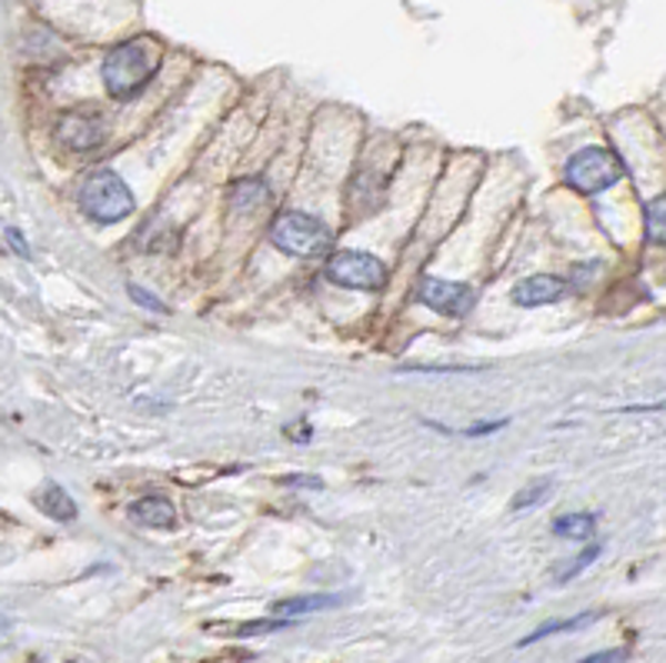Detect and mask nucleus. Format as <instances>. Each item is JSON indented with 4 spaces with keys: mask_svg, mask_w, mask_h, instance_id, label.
<instances>
[{
    "mask_svg": "<svg viewBox=\"0 0 666 663\" xmlns=\"http://www.w3.org/2000/svg\"><path fill=\"white\" fill-rule=\"evenodd\" d=\"M163 60V50L153 37H137V40H123L117 43L107 60H103V87L110 97L117 100H130L137 97L147 80L157 73Z\"/></svg>",
    "mask_w": 666,
    "mask_h": 663,
    "instance_id": "f257e3e1",
    "label": "nucleus"
},
{
    "mask_svg": "<svg viewBox=\"0 0 666 663\" xmlns=\"http://www.w3.org/2000/svg\"><path fill=\"white\" fill-rule=\"evenodd\" d=\"M270 243L290 257H323L333 247V230L303 210H283L270 227Z\"/></svg>",
    "mask_w": 666,
    "mask_h": 663,
    "instance_id": "f03ea898",
    "label": "nucleus"
},
{
    "mask_svg": "<svg viewBox=\"0 0 666 663\" xmlns=\"http://www.w3.org/2000/svg\"><path fill=\"white\" fill-rule=\"evenodd\" d=\"M80 207L97 223H117L133 213V193L113 170H93L80 187Z\"/></svg>",
    "mask_w": 666,
    "mask_h": 663,
    "instance_id": "7ed1b4c3",
    "label": "nucleus"
},
{
    "mask_svg": "<svg viewBox=\"0 0 666 663\" xmlns=\"http://www.w3.org/2000/svg\"><path fill=\"white\" fill-rule=\"evenodd\" d=\"M566 183L579 193H599L626 177L623 160L606 147H586L566 160Z\"/></svg>",
    "mask_w": 666,
    "mask_h": 663,
    "instance_id": "20e7f679",
    "label": "nucleus"
},
{
    "mask_svg": "<svg viewBox=\"0 0 666 663\" xmlns=\"http://www.w3.org/2000/svg\"><path fill=\"white\" fill-rule=\"evenodd\" d=\"M326 277L346 290H380L390 277L386 263L366 250H343L326 260Z\"/></svg>",
    "mask_w": 666,
    "mask_h": 663,
    "instance_id": "39448f33",
    "label": "nucleus"
},
{
    "mask_svg": "<svg viewBox=\"0 0 666 663\" xmlns=\"http://www.w3.org/2000/svg\"><path fill=\"white\" fill-rule=\"evenodd\" d=\"M416 297H420V303H426L430 310L446 313V317H463L473 307V290L466 283H453V280H440V277H423Z\"/></svg>",
    "mask_w": 666,
    "mask_h": 663,
    "instance_id": "423d86ee",
    "label": "nucleus"
},
{
    "mask_svg": "<svg viewBox=\"0 0 666 663\" xmlns=\"http://www.w3.org/2000/svg\"><path fill=\"white\" fill-rule=\"evenodd\" d=\"M57 140H60L67 150H93V147L103 140V123H100L97 113L73 110V113L60 117V123H57Z\"/></svg>",
    "mask_w": 666,
    "mask_h": 663,
    "instance_id": "0eeeda50",
    "label": "nucleus"
},
{
    "mask_svg": "<svg viewBox=\"0 0 666 663\" xmlns=\"http://www.w3.org/2000/svg\"><path fill=\"white\" fill-rule=\"evenodd\" d=\"M559 297H563V280L553 273H536L513 287L516 307H543V303H556Z\"/></svg>",
    "mask_w": 666,
    "mask_h": 663,
    "instance_id": "6e6552de",
    "label": "nucleus"
},
{
    "mask_svg": "<svg viewBox=\"0 0 666 663\" xmlns=\"http://www.w3.org/2000/svg\"><path fill=\"white\" fill-rule=\"evenodd\" d=\"M33 503H37L40 513H47V516L57 520V523L77 520V503H73V496H70L63 486H57V483H43V486L33 493Z\"/></svg>",
    "mask_w": 666,
    "mask_h": 663,
    "instance_id": "1a4fd4ad",
    "label": "nucleus"
},
{
    "mask_svg": "<svg viewBox=\"0 0 666 663\" xmlns=\"http://www.w3.org/2000/svg\"><path fill=\"white\" fill-rule=\"evenodd\" d=\"M343 596L340 593H310V596H290V600H280L270 606L273 616H286V620H296L303 613H316V610H330V606H340Z\"/></svg>",
    "mask_w": 666,
    "mask_h": 663,
    "instance_id": "9d476101",
    "label": "nucleus"
},
{
    "mask_svg": "<svg viewBox=\"0 0 666 663\" xmlns=\"http://www.w3.org/2000/svg\"><path fill=\"white\" fill-rule=\"evenodd\" d=\"M130 516L143 526H173L176 523V510L167 496H143L130 506Z\"/></svg>",
    "mask_w": 666,
    "mask_h": 663,
    "instance_id": "9b49d317",
    "label": "nucleus"
},
{
    "mask_svg": "<svg viewBox=\"0 0 666 663\" xmlns=\"http://www.w3.org/2000/svg\"><path fill=\"white\" fill-rule=\"evenodd\" d=\"M596 530V516L593 513H566L553 523V533L556 536H566V540H589Z\"/></svg>",
    "mask_w": 666,
    "mask_h": 663,
    "instance_id": "f8f14e48",
    "label": "nucleus"
},
{
    "mask_svg": "<svg viewBox=\"0 0 666 663\" xmlns=\"http://www.w3.org/2000/svg\"><path fill=\"white\" fill-rule=\"evenodd\" d=\"M593 620H599V613H576V616H569V620H549V623L536 626L529 636H523L519 646H529V643H536V640H543V636H549V633H569V630L589 626Z\"/></svg>",
    "mask_w": 666,
    "mask_h": 663,
    "instance_id": "ddd939ff",
    "label": "nucleus"
},
{
    "mask_svg": "<svg viewBox=\"0 0 666 663\" xmlns=\"http://www.w3.org/2000/svg\"><path fill=\"white\" fill-rule=\"evenodd\" d=\"M646 237H649V243H663V230H666V200L663 197H656L649 207H646Z\"/></svg>",
    "mask_w": 666,
    "mask_h": 663,
    "instance_id": "4468645a",
    "label": "nucleus"
},
{
    "mask_svg": "<svg viewBox=\"0 0 666 663\" xmlns=\"http://www.w3.org/2000/svg\"><path fill=\"white\" fill-rule=\"evenodd\" d=\"M293 620L286 616H266V620H250V623H240L233 633L236 636H256V633H273V630H286Z\"/></svg>",
    "mask_w": 666,
    "mask_h": 663,
    "instance_id": "2eb2a0df",
    "label": "nucleus"
},
{
    "mask_svg": "<svg viewBox=\"0 0 666 663\" xmlns=\"http://www.w3.org/2000/svg\"><path fill=\"white\" fill-rule=\"evenodd\" d=\"M549 486H553V480H539V483H533V486L519 490V493H516V500H513V510H526V506H533V503L546 500Z\"/></svg>",
    "mask_w": 666,
    "mask_h": 663,
    "instance_id": "dca6fc26",
    "label": "nucleus"
},
{
    "mask_svg": "<svg viewBox=\"0 0 666 663\" xmlns=\"http://www.w3.org/2000/svg\"><path fill=\"white\" fill-rule=\"evenodd\" d=\"M596 556H599V546L593 543V546H589V550H583V553H579L573 563H566V566H559V570H556V583H566V580H573V576H576L583 566H589Z\"/></svg>",
    "mask_w": 666,
    "mask_h": 663,
    "instance_id": "f3484780",
    "label": "nucleus"
},
{
    "mask_svg": "<svg viewBox=\"0 0 666 663\" xmlns=\"http://www.w3.org/2000/svg\"><path fill=\"white\" fill-rule=\"evenodd\" d=\"M127 293L140 303V307H147V310H153V313H167V303L163 300H157L153 293H147L143 287H137V283H127Z\"/></svg>",
    "mask_w": 666,
    "mask_h": 663,
    "instance_id": "a211bd4d",
    "label": "nucleus"
},
{
    "mask_svg": "<svg viewBox=\"0 0 666 663\" xmlns=\"http://www.w3.org/2000/svg\"><path fill=\"white\" fill-rule=\"evenodd\" d=\"M629 653L626 650H603V653H593V656H583L579 663H623Z\"/></svg>",
    "mask_w": 666,
    "mask_h": 663,
    "instance_id": "6ab92c4d",
    "label": "nucleus"
},
{
    "mask_svg": "<svg viewBox=\"0 0 666 663\" xmlns=\"http://www.w3.org/2000/svg\"><path fill=\"white\" fill-rule=\"evenodd\" d=\"M500 426H503V423H476V426H470L466 433H470V436H480V433H493V430H500Z\"/></svg>",
    "mask_w": 666,
    "mask_h": 663,
    "instance_id": "aec40b11",
    "label": "nucleus"
},
{
    "mask_svg": "<svg viewBox=\"0 0 666 663\" xmlns=\"http://www.w3.org/2000/svg\"><path fill=\"white\" fill-rule=\"evenodd\" d=\"M7 237H10V243L20 250V257H30V250H27V243L20 240V233H17V230H7Z\"/></svg>",
    "mask_w": 666,
    "mask_h": 663,
    "instance_id": "412c9836",
    "label": "nucleus"
},
{
    "mask_svg": "<svg viewBox=\"0 0 666 663\" xmlns=\"http://www.w3.org/2000/svg\"><path fill=\"white\" fill-rule=\"evenodd\" d=\"M283 483H300V486H320V480H316V476H286Z\"/></svg>",
    "mask_w": 666,
    "mask_h": 663,
    "instance_id": "4be33fe9",
    "label": "nucleus"
}]
</instances>
